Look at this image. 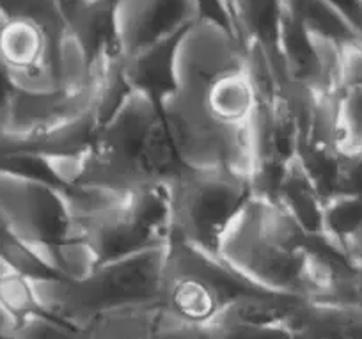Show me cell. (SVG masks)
Segmentation results:
<instances>
[{
	"instance_id": "cell-13",
	"label": "cell",
	"mask_w": 362,
	"mask_h": 339,
	"mask_svg": "<svg viewBox=\"0 0 362 339\" xmlns=\"http://www.w3.org/2000/svg\"><path fill=\"white\" fill-rule=\"evenodd\" d=\"M276 201L288 209L305 233H323V197L297 156L288 166Z\"/></svg>"
},
{
	"instance_id": "cell-28",
	"label": "cell",
	"mask_w": 362,
	"mask_h": 339,
	"mask_svg": "<svg viewBox=\"0 0 362 339\" xmlns=\"http://www.w3.org/2000/svg\"><path fill=\"white\" fill-rule=\"evenodd\" d=\"M229 4H231V0H229ZM233 9V8H231Z\"/></svg>"
},
{
	"instance_id": "cell-22",
	"label": "cell",
	"mask_w": 362,
	"mask_h": 339,
	"mask_svg": "<svg viewBox=\"0 0 362 339\" xmlns=\"http://www.w3.org/2000/svg\"><path fill=\"white\" fill-rule=\"evenodd\" d=\"M329 2L351 23L362 40V0H329Z\"/></svg>"
},
{
	"instance_id": "cell-21",
	"label": "cell",
	"mask_w": 362,
	"mask_h": 339,
	"mask_svg": "<svg viewBox=\"0 0 362 339\" xmlns=\"http://www.w3.org/2000/svg\"><path fill=\"white\" fill-rule=\"evenodd\" d=\"M15 84H13L11 75L4 64L0 62V134H4L6 127H8V116H9V105H11L13 93H15Z\"/></svg>"
},
{
	"instance_id": "cell-14",
	"label": "cell",
	"mask_w": 362,
	"mask_h": 339,
	"mask_svg": "<svg viewBox=\"0 0 362 339\" xmlns=\"http://www.w3.org/2000/svg\"><path fill=\"white\" fill-rule=\"evenodd\" d=\"M158 313V302L107 311L87 325L86 338H155Z\"/></svg>"
},
{
	"instance_id": "cell-6",
	"label": "cell",
	"mask_w": 362,
	"mask_h": 339,
	"mask_svg": "<svg viewBox=\"0 0 362 339\" xmlns=\"http://www.w3.org/2000/svg\"><path fill=\"white\" fill-rule=\"evenodd\" d=\"M199 18L196 0H119L117 43L123 59L134 57L185 33Z\"/></svg>"
},
{
	"instance_id": "cell-4",
	"label": "cell",
	"mask_w": 362,
	"mask_h": 339,
	"mask_svg": "<svg viewBox=\"0 0 362 339\" xmlns=\"http://www.w3.org/2000/svg\"><path fill=\"white\" fill-rule=\"evenodd\" d=\"M0 228L36 249L71 239L61 187L0 169Z\"/></svg>"
},
{
	"instance_id": "cell-27",
	"label": "cell",
	"mask_w": 362,
	"mask_h": 339,
	"mask_svg": "<svg viewBox=\"0 0 362 339\" xmlns=\"http://www.w3.org/2000/svg\"><path fill=\"white\" fill-rule=\"evenodd\" d=\"M354 151H361V153H362V146H361V148H358V149H354Z\"/></svg>"
},
{
	"instance_id": "cell-15",
	"label": "cell",
	"mask_w": 362,
	"mask_h": 339,
	"mask_svg": "<svg viewBox=\"0 0 362 339\" xmlns=\"http://www.w3.org/2000/svg\"><path fill=\"white\" fill-rule=\"evenodd\" d=\"M284 9L293 15L309 33L337 45L362 43L351 23L330 4L329 0H283Z\"/></svg>"
},
{
	"instance_id": "cell-7",
	"label": "cell",
	"mask_w": 362,
	"mask_h": 339,
	"mask_svg": "<svg viewBox=\"0 0 362 339\" xmlns=\"http://www.w3.org/2000/svg\"><path fill=\"white\" fill-rule=\"evenodd\" d=\"M54 38L33 20L8 18L0 30V62L20 89L59 87L55 76Z\"/></svg>"
},
{
	"instance_id": "cell-23",
	"label": "cell",
	"mask_w": 362,
	"mask_h": 339,
	"mask_svg": "<svg viewBox=\"0 0 362 339\" xmlns=\"http://www.w3.org/2000/svg\"><path fill=\"white\" fill-rule=\"evenodd\" d=\"M16 323H18V318L0 302V339H13L15 338Z\"/></svg>"
},
{
	"instance_id": "cell-20",
	"label": "cell",
	"mask_w": 362,
	"mask_h": 339,
	"mask_svg": "<svg viewBox=\"0 0 362 339\" xmlns=\"http://www.w3.org/2000/svg\"><path fill=\"white\" fill-rule=\"evenodd\" d=\"M196 6L197 11H199V18L218 23V25L224 27L229 33H233L235 36L240 38L229 0H196ZM240 40H242V38H240Z\"/></svg>"
},
{
	"instance_id": "cell-16",
	"label": "cell",
	"mask_w": 362,
	"mask_h": 339,
	"mask_svg": "<svg viewBox=\"0 0 362 339\" xmlns=\"http://www.w3.org/2000/svg\"><path fill=\"white\" fill-rule=\"evenodd\" d=\"M362 228V195L336 194L323 202V233L346 246Z\"/></svg>"
},
{
	"instance_id": "cell-26",
	"label": "cell",
	"mask_w": 362,
	"mask_h": 339,
	"mask_svg": "<svg viewBox=\"0 0 362 339\" xmlns=\"http://www.w3.org/2000/svg\"><path fill=\"white\" fill-rule=\"evenodd\" d=\"M6 22H8V16H6V13L0 9V30H2V27H4Z\"/></svg>"
},
{
	"instance_id": "cell-2",
	"label": "cell",
	"mask_w": 362,
	"mask_h": 339,
	"mask_svg": "<svg viewBox=\"0 0 362 339\" xmlns=\"http://www.w3.org/2000/svg\"><path fill=\"white\" fill-rule=\"evenodd\" d=\"M167 246L102 261L87 277L29 279L37 306L61 318L86 338L90 321L107 311L158 302L165 270Z\"/></svg>"
},
{
	"instance_id": "cell-5",
	"label": "cell",
	"mask_w": 362,
	"mask_h": 339,
	"mask_svg": "<svg viewBox=\"0 0 362 339\" xmlns=\"http://www.w3.org/2000/svg\"><path fill=\"white\" fill-rule=\"evenodd\" d=\"M245 66L247 47L243 41L210 20L197 18L177 41V87L203 89L215 76Z\"/></svg>"
},
{
	"instance_id": "cell-8",
	"label": "cell",
	"mask_w": 362,
	"mask_h": 339,
	"mask_svg": "<svg viewBox=\"0 0 362 339\" xmlns=\"http://www.w3.org/2000/svg\"><path fill=\"white\" fill-rule=\"evenodd\" d=\"M183 91L196 94L208 116L226 127H249L259 103V94L247 71V66L215 76L203 89Z\"/></svg>"
},
{
	"instance_id": "cell-19",
	"label": "cell",
	"mask_w": 362,
	"mask_h": 339,
	"mask_svg": "<svg viewBox=\"0 0 362 339\" xmlns=\"http://www.w3.org/2000/svg\"><path fill=\"white\" fill-rule=\"evenodd\" d=\"M339 48V89L362 86V43H344Z\"/></svg>"
},
{
	"instance_id": "cell-25",
	"label": "cell",
	"mask_w": 362,
	"mask_h": 339,
	"mask_svg": "<svg viewBox=\"0 0 362 339\" xmlns=\"http://www.w3.org/2000/svg\"><path fill=\"white\" fill-rule=\"evenodd\" d=\"M357 286L362 297V260H357Z\"/></svg>"
},
{
	"instance_id": "cell-3",
	"label": "cell",
	"mask_w": 362,
	"mask_h": 339,
	"mask_svg": "<svg viewBox=\"0 0 362 339\" xmlns=\"http://www.w3.org/2000/svg\"><path fill=\"white\" fill-rule=\"evenodd\" d=\"M165 185L170 201V240L210 254L218 253L229 222L252 195L249 178L229 169L187 166Z\"/></svg>"
},
{
	"instance_id": "cell-9",
	"label": "cell",
	"mask_w": 362,
	"mask_h": 339,
	"mask_svg": "<svg viewBox=\"0 0 362 339\" xmlns=\"http://www.w3.org/2000/svg\"><path fill=\"white\" fill-rule=\"evenodd\" d=\"M117 4L119 0H90L61 8L66 30L82 45L93 64L107 55H119Z\"/></svg>"
},
{
	"instance_id": "cell-17",
	"label": "cell",
	"mask_w": 362,
	"mask_h": 339,
	"mask_svg": "<svg viewBox=\"0 0 362 339\" xmlns=\"http://www.w3.org/2000/svg\"><path fill=\"white\" fill-rule=\"evenodd\" d=\"M82 338L80 332L61 318L45 311H30L18 318L15 338L13 339H64Z\"/></svg>"
},
{
	"instance_id": "cell-1",
	"label": "cell",
	"mask_w": 362,
	"mask_h": 339,
	"mask_svg": "<svg viewBox=\"0 0 362 339\" xmlns=\"http://www.w3.org/2000/svg\"><path fill=\"white\" fill-rule=\"evenodd\" d=\"M309 233L279 201L252 194L218 243V256L270 292L311 299Z\"/></svg>"
},
{
	"instance_id": "cell-24",
	"label": "cell",
	"mask_w": 362,
	"mask_h": 339,
	"mask_svg": "<svg viewBox=\"0 0 362 339\" xmlns=\"http://www.w3.org/2000/svg\"><path fill=\"white\" fill-rule=\"evenodd\" d=\"M346 247L355 260H362V228L358 229V231L355 233L350 240H348Z\"/></svg>"
},
{
	"instance_id": "cell-11",
	"label": "cell",
	"mask_w": 362,
	"mask_h": 339,
	"mask_svg": "<svg viewBox=\"0 0 362 339\" xmlns=\"http://www.w3.org/2000/svg\"><path fill=\"white\" fill-rule=\"evenodd\" d=\"M291 338L362 339V304L302 299L288 320Z\"/></svg>"
},
{
	"instance_id": "cell-18",
	"label": "cell",
	"mask_w": 362,
	"mask_h": 339,
	"mask_svg": "<svg viewBox=\"0 0 362 339\" xmlns=\"http://www.w3.org/2000/svg\"><path fill=\"white\" fill-rule=\"evenodd\" d=\"M336 194L362 195V153L341 151ZM334 194V195H336Z\"/></svg>"
},
{
	"instance_id": "cell-10",
	"label": "cell",
	"mask_w": 362,
	"mask_h": 339,
	"mask_svg": "<svg viewBox=\"0 0 362 339\" xmlns=\"http://www.w3.org/2000/svg\"><path fill=\"white\" fill-rule=\"evenodd\" d=\"M231 8L243 45H257L270 61L277 86H284L286 79L279 50L283 0H231Z\"/></svg>"
},
{
	"instance_id": "cell-12",
	"label": "cell",
	"mask_w": 362,
	"mask_h": 339,
	"mask_svg": "<svg viewBox=\"0 0 362 339\" xmlns=\"http://www.w3.org/2000/svg\"><path fill=\"white\" fill-rule=\"evenodd\" d=\"M181 34L134 57H121V71L130 89L142 91L158 105L176 89V47Z\"/></svg>"
}]
</instances>
